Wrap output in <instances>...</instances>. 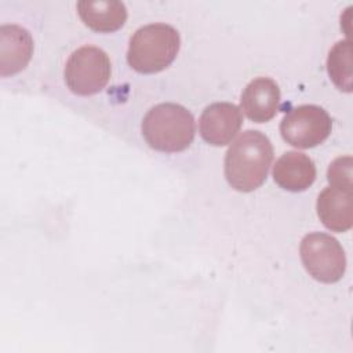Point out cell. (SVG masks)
<instances>
[{
	"label": "cell",
	"mask_w": 353,
	"mask_h": 353,
	"mask_svg": "<svg viewBox=\"0 0 353 353\" xmlns=\"http://www.w3.org/2000/svg\"><path fill=\"white\" fill-rule=\"evenodd\" d=\"M272 160L273 146L269 138L261 131L247 130L226 152V181L239 192H252L265 182Z\"/></svg>",
	"instance_id": "obj_1"
},
{
	"label": "cell",
	"mask_w": 353,
	"mask_h": 353,
	"mask_svg": "<svg viewBox=\"0 0 353 353\" xmlns=\"http://www.w3.org/2000/svg\"><path fill=\"white\" fill-rule=\"evenodd\" d=\"M196 124L192 113L182 105L165 102L148 110L142 120L146 143L159 152L185 150L193 141Z\"/></svg>",
	"instance_id": "obj_2"
},
{
	"label": "cell",
	"mask_w": 353,
	"mask_h": 353,
	"mask_svg": "<svg viewBox=\"0 0 353 353\" xmlns=\"http://www.w3.org/2000/svg\"><path fill=\"white\" fill-rule=\"evenodd\" d=\"M179 47L181 37L175 28L167 23H149L130 39L127 62L138 73H157L171 65Z\"/></svg>",
	"instance_id": "obj_3"
},
{
	"label": "cell",
	"mask_w": 353,
	"mask_h": 353,
	"mask_svg": "<svg viewBox=\"0 0 353 353\" xmlns=\"http://www.w3.org/2000/svg\"><path fill=\"white\" fill-rule=\"evenodd\" d=\"M112 68L105 51L83 46L73 51L65 65V83L76 95H94L108 84Z\"/></svg>",
	"instance_id": "obj_4"
},
{
	"label": "cell",
	"mask_w": 353,
	"mask_h": 353,
	"mask_svg": "<svg viewBox=\"0 0 353 353\" xmlns=\"http://www.w3.org/2000/svg\"><path fill=\"white\" fill-rule=\"evenodd\" d=\"M301 259L307 273L317 281L335 283L346 269V255L339 241L331 234L313 232L306 234L299 247Z\"/></svg>",
	"instance_id": "obj_5"
},
{
	"label": "cell",
	"mask_w": 353,
	"mask_h": 353,
	"mask_svg": "<svg viewBox=\"0 0 353 353\" xmlns=\"http://www.w3.org/2000/svg\"><path fill=\"white\" fill-rule=\"evenodd\" d=\"M330 114L317 105L292 108L280 123L283 139L299 149H309L325 141L331 132Z\"/></svg>",
	"instance_id": "obj_6"
},
{
	"label": "cell",
	"mask_w": 353,
	"mask_h": 353,
	"mask_svg": "<svg viewBox=\"0 0 353 353\" xmlns=\"http://www.w3.org/2000/svg\"><path fill=\"white\" fill-rule=\"evenodd\" d=\"M241 124V110L230 102H215L208 105L199 120L201 138L214 146H223L232 142Z\"/></svg>",
	"instance_id": "obj_7"
},
{
	"label": "cell",
	"mask_w": 353,
	"mask_h": 353,
	"mask_svg": "<svg viewBox=\"0 0 353 353\" xmlns=\"http://www.w3.org/2000/svg\"><path fill=\"white\" fill-rule=\"evenodd\" d=\"M240 105L250 120L266 123L280 108V88L270 77H256L243 90Z\"/></svg>",
	"instance_id": "obj_8"
},
{
	"label": "cell",
	"mask_w": 353,
	"mask_h": 353,
	"mask_svg": "<svg viewBox=\"0 0 353 353\" xmlns=\"http://www.w3.org/2000/svg\"><path fill=\"white\" fill-rule=\"evenodd\" d=\"M33 54L30 33L18 25L0 28V74H15L26 68Z\"/></svg>",
	"instance_id": "obj_9"
},
{
	"label": "cell",
	"mask_w": 353,
	"mask_h": 353,
	"mask_svg": "<svg viewBox=\"0 0 353 353\" xmlns=\"http://www.w3.org/2000/svg\"><path fill=\"white\" fill-rule=\"evenodd\" d=\"M317 215L332 232H346L353 225V190L325 188L317 197Z\"/></svg>",
	"instance_id": "obj_10"
},
{
	"label": "cell",
	"mask_w": 353,
	"mask_h": 353,
	"mask_svg": "<svg viewBox=\"0 0 353 353\" xmlns=\"http://www.w3.org/2000/svg\"><path fill=\"white\" fill-rule=\"evenodd\" d=\"M274 182L290 192L306 190L316 179L313 160L301 152H285L273 165Z\"/></svg>",
	"instance_id": "obj_11"
},
{
	"label": "cell",
	"mask_w": 353,
	"mask_h": 353,
	"mask_svg": "<svg viewBox=\"0 0 353 353\" xmlns=\"http://www.w3.org/2000/svg\"><path fill=\"white\" fill-rule=\"evenodd\" d=\"M76 7L84 25L99 33L119 30L127 21V8L117 0H81Z\"/></svg>",
	"instance_id": "obj_12"
},
{
	"label": "cell",
	"mask_w": 353,
	"mask_h": 353,
	"mask_svg": "<svg viewBox=\"0 0 353 353\" xmlns=\"http://www.w3.org/2000/svg\"><path fill=\"white\" fill-rule=\"evenodd\" d=\"M327 72L332 83L345 92H352V46L350 41L339 40L331 48L327 58Z\"/></svg>",
	"instance_id": "obj_13"
},
{
	"label": "cell",
	"mask_w": 353,
	"mask_h": 353,
	"mask_svg": "<svg viewBox=\"0 0 353 353\" xmlns=\"http://www.w3.org/2000/svg\"><path fill=\"white\" fill-rule=\"evenodd\" d=\"M352 165L353 159L350 156H343L335 159L327 171V179L331 186L345 189V190H353V182H352Z\"/></svg>",
	"instance_id": "obj_14"
}]
</instances>
